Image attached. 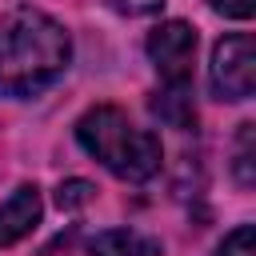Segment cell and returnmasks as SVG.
Masks as SVG:
<instances>
[{
  "label": "cell",
  "mask_w": 256,
  "mask_h": 256,
  "mask_svg": "<svg viewBox=\"0 0 256 256\" xmlns=\"http://www.w3.org/2000/svg\"><path fill=\"white\" fill-rule=\"evenodd\" d=\"M72 60V40L40 8H12L0 16V96L24 100L44 92Z\"/></svg>",
  "instance_id": "obj_1"
},
{
  "label": "cell",
  "mask_w": 256,
  "mask_h": 256,
  "mask_svg": "<svg viewBox=\"0 0 256 256\" xmlns=\"http://www.w3.org/2000/svg\"><path fill=\"white\" fill-rule=\"evenodd\" d=\"M76 140L88 156H96L112 176L120 180H148L160 172V160H164V148H160V136H152L148 128H136L128 120L124 108L116 104H96L88 108L80 120H76Z\"/></svg>",
  "instance_id": "obj_2"
},
{
  "label": "cell",
  "mask_w": 256,
  "mask_h": 256,
  "mask_svg": "<svg viewBox=\"0 0 256 256\" xmlns=\"http://www.w3.org/2000/svg\"><path fill=\"white\" fill-rule=\"evenodd\" d=\"M208 80L220 100H248L256 88V40L248 32H232L216 40Z\"/></svg>",
  "instance_id": "obj_3"
},
{
  "label": "cell",
  "mask_w": 256,
  "mask_h": 256,
  "mask_svg": "<svg viewBox=\"0 0 256 256\" xmlns=\"http://www.w3.org/2000/svg\"><path fill=\"white\" fill-rule=\"evenodd\" d=\"M148 60L156 64L164 84H188L196 60V28L184 20H164L148 32Z\"/></svg>",
  "instance_id": "obj_4"
},
{
  "label": "cell",
  "mask_w": 256,
  "mask_h": 256,
  "mask_svg": "<svg viewBox=\"0 0 256 256\" xmlns=\"http://www.w3.org/2000/svg\"><path fill=\"white\" fill-rule=\"evenodd\" d=\"M40 188L36 184H20L4 204H0V248H12L16 240H24L36 224H40Z\"/></svg>",
  "instance_id": "obj_5"
},
{
  "label": "cell",
  "mask_w": 256,
  "mask_h": 256,
  "mask_svg": "<svg viewBox=\"0 0 256 256\" xmlns=\"http://www.w3.org/2000/svg\"><path fill=\"white\" fill-rule=\"evenodd\" d=\"M88 256H164V252H160V240L136 228H108L88 244Z\"/></svg>",
  "instance_id": "obj_6"
},
{
  "label": "cell",
  "mask_w": 256,
  "mask_h": 256,
  "mask_svg": "<svg viewBox=\"0 0 256 256\" xmlns=\"http://www.w3.org/2000/svg\"><path fill=\"white\" fill-rule=\"evenodd\" d=\"M152 112L168 128H180V132L196 128V100H192L188 84H164V92L152 96Z\"/></svg>",
  "instance_id": "obj_7"
},
{
  "label": "cell",
  "mask_w": 256,
  "mask_h": 256,
  "mask_svg": "<svg viewBox=\"0 0 256 256\" xmlns=\"http://www.w3.org/2000/svg\"><path fill=\"white\" fill-rule=\"evenodd\" d=\"M252 156H256V124H240V136H236V160H232V168H236V180H240L244 188H252V184H256Z\"/></svg>",
  "instance_id": "obj_8"
},
{
  "label": "cell",
  "mask_w": 256,
  "mask_h": 256,
  "mask_svg": "<svg viewBox=\"0 0 256 256\" xmlns=\"http://www.w3.org/2000/svg\"><path fill=\"white\" fill-rule=\"evenodd\" d=\"M212 256H256V228H252V224L232 228V232L216 244V252H212Z\"/></svg>",
  "instance_id": "obj_9"
},
{
  "label": "cell",
  "mask_w": 256,
  "mask_h": 256,
  "mask_svg": "<svg viewBox=\"0 0 256 256\" xmlns=\"http://www.w3.org/2000/svg\"><path fill=\"white\" fill-rule=\"evenodd\" d=\"M92 196H96V188H92L88 180H64L60 192H56V204H60L64 212H72V208H84Z\"/></svg>",
  "instance_id": "obj_10"
},
{
  "label": "cell",
  "mask_w": 256,
  "mask_h": 256,
  "mask_svg": "<svg viewBox=\"0 0 256 256\" xmlns=\"http://www.w3.org/2000/svg\"><path fill=\"white\" fill-rule=\"evenodd\" d=\"M104 4L120 16H152V12H160L164 0H104Z\"/></svg>",
  "instance_id": "obj_11"
},
{
  "label": "cell",
  "mask_w": 256,
  "mask_h": 256,
  "mask_svg": "<svg viewBox=\"0 0 256 256\" xmlns=\"http://www.w3.org/2000/svg\"><path fill=\"white\" fill-rule=\"evenodd\" d=\"M220 16H232V20H248L256 12V0H208Z\"/></svg>",
  "instance_id": "obj_12"
}]
</instances>
